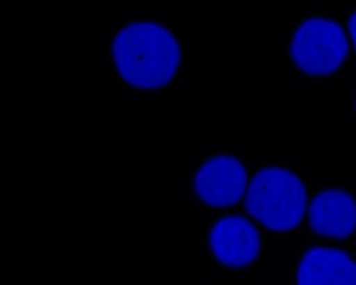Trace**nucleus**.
Wrapping results in <instances>:
<instances>
[{"instance_id": "1", "label": "nucleus", "mask_w": 356, "mask_h": 285, "mask_svg": "<svg viewBox=\"0 0 356 285\" xmlns=\"http://www.w3.org/2000/svg\"><path fill=\"white\" fill-rule=\"evenodd\" d=\"M120 77L140 90L169 85L181 64V46L174 34L156 22H135L120 29L112 42Z\"/></svg>"}, {"instance_id": "2", "label": "nucleus", "mask_w": 356, "mask_h": 285, "mask_svg": "<svg viewBox=\"0 0 356 285\" xmlns=\"http://www.w3.org/2000/svg\"><path fill=\"white\" fill-rule=\"evenodd\" d=\"M245 209L267 229L289 231L306 213V188L289 170L267 168L259 171L247 188Z\"/></svg>"}, {"instance_id": "3", "label": "nucleus", "mask_w": 356, "mask_h": 285, "mask_svg": "<svg viewBox=\"0 0 356 285\" xmlns=\"http://www.w3.org/2000/svg\"><path fill=\"white\" fill-rule=\"evenodd\" d=\"M290 54L301 72L327 76L339 70L349 54V40L339 23L309 18L295 31Z\"/></svg>"}, {"instance_id": "4", "label": "nucleus", "mask_w": 356, "mask_h": 285, "mask_svg": "<svg viewBox=\"0 0 356 285\" xmlns=\"http://www.w3.org/2000/svg\"><path fill=\"white\" fill-rule=\"evenodd\" d=\"M247 171L235 156H214L197 171L195 189L201 200L213 207L235 205L247 192Z\"/></svg>"}, {"instance_id": "5", "label": "nucleus", "mask_w": 356, "mask_h": 285, "mask_svg": "<svg viewBox=\"0 0 356 285\" xmlns=\"http://www.w3.org/2000/svg\"><path fill=\"white\" fill-rule=\"evenodd\" d=\"M209 243L214 256L230 268H243L258 258L260 235L250 220L232 215L216 223Z\"/></svg>"}, {"instance_id": "6", "label": "nucleus", "mask_w": 356, "mask_h": 285, "mask_svg": "<svg viewBox=\"0 0 356 285\" xmlns=\"http://www.w3.org/2000/svg\"><path fill=\"white\" fill-rule=\"evenodd\" d=\"M309 223L319 235L347 238L356 229L355 200L337 189L321 193L309 205Z\"/></svg>"}, {"instance_id": "7", "label": "nucleus", "mask_w": 356, "mask_h": 285, "mask_svg": "<svg viewBox=\"0 0 356 285\" xmlns=\"http://www.w3.org/2000/svg\"><path fill=\"white\" fill-rule=\"evenodd\" d=\"M301 285H356V263L347 253L332 248L308 250L298 266Z\"/></svg>"}, {"instance_id": "8", "label": "nucleus", "mask_w": 356, "mask_h": 285, "mask_svg": "<svg viewBox=\"0 0 356 285\" xmlns=\"http://www.w3.org/2000/svg\"><path fill=\"white\" fill-rule=\"evenodd\" d=\"M348 31H349V35H350V40H352L353 46L356 52V11L353 13L352 16L349 18L348 22Z\"/></svg>"}]
</instances>
